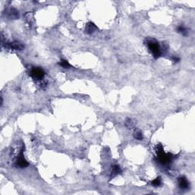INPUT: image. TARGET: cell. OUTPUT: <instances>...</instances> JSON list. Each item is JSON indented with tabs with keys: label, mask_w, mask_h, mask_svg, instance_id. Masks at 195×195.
I'll list each match as a JSON object with an SVG mask.
<instances>
[{
	"label": "cell",
	"mask_w": 195,
	"mask_h": 195,
	"mask_svg": "<svg viewBox=\"0 0 195 195\" xmlns=\"http://www.w3.org/2000/svg\"><path fill=\"white\" fill-rule=\"evenodd\" d=\"M30 76L35 81H41L45 76V72L39 67H32L30 68Z\"/></svg>",
	"instance_id": "3957f363"
},
{
	"label": "cell",
	"mask_w": 195,
	"mask_h": 195,
	"mask_svg": "<svg viewBox=\"0 0 195 195\" xmlns=\"http://www.w3.org/2000/svg\"><path fill=\"white\" fill-rule=\"evenodd\" d=\"M171 60H172L174 63H178V62L180 61V59L177 57H171Z\"/></svg>",
	"instance_id": "5bb4252c"
},
{
	"label": "cell",
	"mask_w": 195,
	"mask_h": 195,
	"mask_svg": "<svg viewBox=\"0 0 195 195\" xmlns=\"http://www.w3.org/2000/svg\"><path fill=\"white\" fill-rule=\"evenodd\" d=\"M151 185H152L153 187H160V186L162 185V178L160 176L157 177L156 179H154L153 181H151Z\"/></svg>",
	"instance_id": "9c48e42d"
},
{
	"label": "cell",
	"mask_w": 195,
	"mask_h": 195,
	"mask_svg": "<svg viewBox=\"0 0 195 195\" xmlns=\"http://www.w3.org/2000/svg\"><path fill=\"white\" fill-rule=\"evenodd\" d=\"M7 50H22L24 48V44L18 41L9 42L6 41V43H2Z\"/></svg>",
	"instance_id": "277c9868"
},
{
	"label": "cell",
	"mask_w": 195,
	"mask_h": 195,
	"mask_svg": "<svg viewBox=\"0 0 195 195\" xmlns=\"http://www.w3.org/2000/svg\"><path fill=\"white\" fill-rule=\"evenodd\" d=\"M156 153H157L158 161L163 166L170 164L173 159V155L170 153H166L164 152L163 147L160 144L156 146Z\"/></svg>",
	"instance_id": "7a4b0ae2"
},
{
	"label": "cell",
	"mask_w": 195,
	"mask_h": 195,
	"mask_svg": "<svg viewBox=\"0 0 195 195\" xmlns=\"http://www.w3.org/2000/svg\"><path fill=\"white\" fill-rule=\"evenodd\" d=\"M133 121L130 118H127L126 119V121H125V125H126V127H127V128H131V127H133Z\"/></svg>",
	"instance_id": "4fadbf2b"
},
{
	"label": "cell",
	"mask_w": 195,
	"mask_h": 195,
	"mask_svg": "<svg viewBox=\"0 0 195 195\" xmlns=\"http://www.w3.org/2000/svg\"><path fill=\"white\" fill-rule=\"evenodd\" d=\"M133 137L137 140H142L143 138V136L142 132L140 130H136L133 133Z\"/></svg>",
	"instance_id": "8fae6325"
},
{
	"label": "cell",
	"mask_w": 195,
	"mask_h": 195,
	"mask_svg": "<svg viewBox=\"0 0 195 195\" xmlns=\"http://www.w3.org/2000/svg\"><path fill=\"white\" fill-rule=\"evenodd\" d=\"M97 30H98V28H97V26L94 23H92V22H89L86 24V26H85V32L86 34H92L94 33Z\"/></svg>",
	"instance_id": "52a82bcc"
},
{
	"label": "cell",
	"mask_w": 195,
	"mask_h": 195,
	"mask_svg": "<svg viewBox=\"0 0 195 195\" xmlns=\"http://www.w3.org/2000/svg\"><path fill=\"white\" fill-rule=\"evenodd\" d=\"M6 14L10 19H17V18H19V12L15 8H8V9L6 10Z\"/></svg>",
	"instance_id": "5b68a950"
},
{
	"label": "cell",
	"mask_w": 195,
	"mask_h": 195,
	"mask_svg": "<svg viewBox=\"0 0 195 195\" xmlns=\"http://www.w3.org/2000/svg\"><path fill=\"white\" fill-rule=\"evenodd\" d=\"M121 171H122V170H121L120 166L117 164H114L112 166V171H111L110 175L112 178H114L116 175H119L120 173H121Z\"/></svg>",
	"instance_id": "ba28073f"
},
{
	"label": "cell",
	"mask_w": 195,
	"mask_h": 195,
	"mask_svg": "<svg viewBox=\"0 0 195 195\" xmlns=\"http://www.w3.org/2000/svg\"><path fill=\"white\" fill-rule=\"evenodd\" d=\"M60 66H62L63 68H65V69H69V68H71L72 66L69 64V63L66 59H61L60 61L58 63Z\"/></svg>",
	"instance_id": "30bf717a"
},
{
	"label": "cell",
	"mask_w": 195,
	"mask_h": 195,
	"mask_svg": "<svg viewBox=\"0 0 195 195\" xmlns=\"http://www.w3.org/2000/svg\"><path fill=\"white\" fill-rule=\"evenodd\" d=\"M145 44L147 47L148 50L152 54L155 59L159 58L162 54V48L160 44L156 39L151 38H148L145 40Z\"/></svg>",
	"instance_id": "6da1fadb"
},
{
	"label": "cell",
	"mask_w": 195,
	"mask_h": 195,
	"mask_svg": "<svg viewBox=\"0 0 195 195\" xmlns=\"http://www.w3.org/2000/svg\"><path fill=\"white\" fill-rule=\"evenodd\" d=\"M177 31L181 33L184 36H187V29H186L185 27V26H183V25L178 26V27L177 28Z\"/></svg>",
	"instance_id": "7c38bea8"
},
{
	"label": "cell",
	"mask_w": 195,
	"mask_h": 195,
	"mask_svg": "<svg viewBox=\"0 0 195 195\" xmlns=\"http://www.w3.org/2000/svg\"><path fill=\"white\" fill-rule=\"evenodd\" d=\"M189 181L185 176H180L178 178V185L181 189H187L189 187Z\"/></svg>",
	"instance_id": "8992f818"
}]
</instances>
